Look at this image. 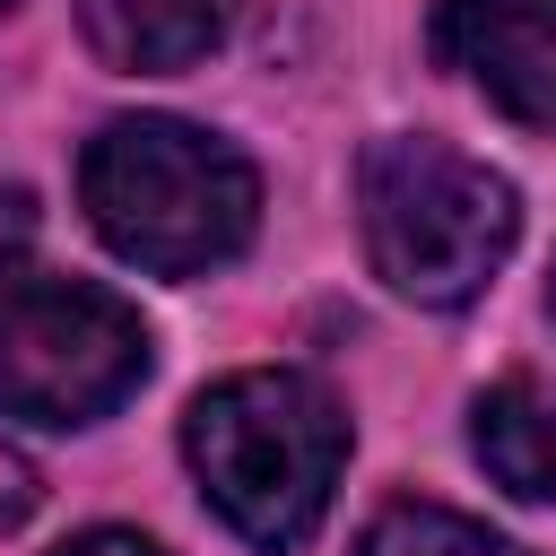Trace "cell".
<instances>
[{
    "instance_id": "obj_1",
    "label": "cell",
    "mask_w": 556,
    "mask_h": 556,
    "mask_svg": "<svg viewBox=\"0 0 556 556\" xmlns=\"http://www.w3.org/2000/svg\"><path fill=\"white\" fill-rule=\"evenodd\" d=\"M78 200L122 261H139L156 278H200L252 243L261 174L243 165V148H226L200 122L130 113V122H104L87 139Z\"/></svg>"
},
{
    "instance_id": "obj_2",
    "label": "cell",
    "mask_w": 556,
    "mask_h": 556,
    "mask_svg": "<svg viewBox=\"0 0 556 556\" xmlns=\"http://www.w3.org/2000/svg\"><path fill=\"white\" fill-rule=\"evenodd\" d=\"M182 452H191V478L217 504V521L278 556V547L313 539V521L330 513V486L348 460V417L313 374L261 365V374H226L191 400Z\"/></svg>"
},
{
    "instance_id": "obj_3",
    "label": "cell",
    "mask_w": 556,
    "mask_h": 556,
    "mask_svg": "<svg viewBox=\"0 0 556 556\" xmlns=\"http://www.w3.org/2000/svg\"><path fill=\"white\" fill-rule=\"evenodd\" d=\"M356 226L391 295L452 313L504 269L521 200L495 165L460 156L452 139H374L356 165Z\"/></svg>"
},
{
    "instance_id": "obj_4",
    "label": "cell",
    "mask_w": 556,
    "mask_h": 556,
    "mask_svg": "<svg viewBox=\"0 0 556 556\" xmlns=\"http://www.w3.org/2000/svg\"><path fill=\"white\" fill-rule=\"evenodd\" d=\"M148 382V321L87 278H26L0 295V417L96 426Z\"/></svg>"
},
{
    "instance_id": "obj_5",
    "label": "cell",
    "mask_w": 556,
    "mask_h": 556,
    "mask_svg": "<svg viewBox=\"0 0 556 556\" xmlns=\"http://www.w3.org/2000/svg\"><path fill=\"white\" fill-rule=\"evenodd\" d=\"M434 61L460 70L521 130H556V0H443Z\"/></svg>"
},
{
    "instance_id": "obj_6",
    "label": "cell",
    "mask_w": 556,
    "mask_h": 556,
    "mask_svg": "<svg viewBox=\"0 0 556 556\" xmlns=\"http://www.w3.org/2000/svg\"><path fill=\"white\" fill-rule=\"evenodd\" d=\"M78 26L96 43V61L113 70H191L226 43L235 0H78Z\"/></svg>"
},
{
    "instance_id": "obj_7",
    "label": "cell",
    "mask_w": 556,
    "mask_h": 556,
    "mask_svg": "<svg viewBox=\"0 0 556 556\" xmlns=\"http://www.w3.org/2000/svg\"><path fill=\"white\" fill-rule=\"evenodd\" d=\"M469 443H478L495 486H513L530 504H556V382L547 374H504L495 391H478Z\"/></svg>"
},
{
    "instance_id": "obj_8",
    "label": "cell",
    "mask_w": 556,
    "mask_h": 556,
    "mask_svg": "<svg viewBox=\"0 0 556 556\" xmlns=\"http://www.w3.org/2000/svg\"><path fill=\"white\" fill-rule=\"evenodd\" d=\"M356 556H521L513 539H495L486 521L452 513V504H382L356 539Z\"/></svg>"
},
{
    "instance_id": "obj_9",
    "label": "cell",
    "mask_w": 556,
    "mask_h": 556,
    "mask_svg": "<svg viewBox=\"0 0 556 556\" xmlns=\"http://www.w3.org/2000/svg\"><path fill=\"white\" fill-rule=\"evenodd\" d=\"M26 243H35V200L17 182H0V278L26 261Z\"/></svg>"
},
{
    "instance_id": "obj_10",
    "label": "cell",
    "mask_w": 556,
    "mask_h": 556,
    "mask_svg": "<svg viewBox=\"0 0 556 556\" xmlns=\"http://www.w3.org/2000/svg\"><path fill=\"white\" fill-rule=\"evenodd\" d=\"M26 513H35V469L0 443V530H9V521H26Z\"/></svg>"
},
{
    "instance_id": "obj_11",
    "label": "cell",
    "mask_w": 556,
    "mask_h": 556,
    "mask_svg": "<svg viewBox=\"0 0 556 556\" xmlns=\"http://www.w3.org/2000/svg\"><path fill=\"white\" fill-rule=\"evenodd\" d=\"M52 556H165L156 539H139V530H78L70 547H52Z\"/></svg>"
},
{
    "instance_id": "obj_12",
    "label": "cell",
    "mask_w": 556,
    "mask_h": 556,
    "mask_svg": "<svg viewBox=\"0 0 556 556\" xmlns=\"http://www.w3.org/2000/svg\"><path fill=\"white\" fill-rule=\"evenodd\" d=\"M547 313H556V278H547Z\"/></svg>"
},
{
    "instance_id": "obj_13",
    "label": "cell",
    "mask_w": 556,
    "mask_h": 556,
    "mask_svg": "<svg viewBox=\"0 0 556 556\" xmlns=\"http://www.w3.org/2000/svg\"><path fill=\"white\" fill-rule=\"evenodd\" d=\"M0 9H9V0H0Z\"/></svg>"
}]
</instances>
